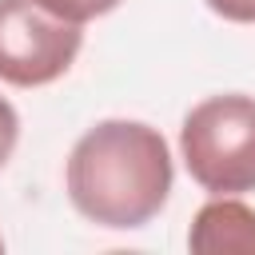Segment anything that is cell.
<instances>
[{
    "mask_svg": "<svg viewBox=\"0 0 255 255\" xmlns=\"http://www.w3.org/2000/svg\"><path fill=\"white\" fill-rule=\"evenodd\" d=\"M16 139H20V116H16V108L0 96V167L12 159Z\"/></svg>",
    "mask_w": 255,
    "mask_h": 255,
    "instance_id": "cell-6",
    "label": "cell"
},
{
    "mask_svg": "<svg viewBox=\"0 0 255 255\" xmlns=\"http://www.w3.org/2000/svg\"><path fill=\"white\" fill-rule=\"evenodd\" d=\"M0 251H4V239H0Z\"/></svg>",
    "mask_w": 255,
    "mask_h": 255,
    "instance_id": "cell-8",
    "label": "cell"
},
{
    "mask_svg": "<svg viewBox=\"0 0 255 255\" xmlns=\"http://www.w3.org/2000/svg\"><path fill=\"white\" fill-rule=\"evenodd\" d=\"M207 8L235 24H255V0H207Z\"/></svg>",
    "mask_w": 255,
    "mask_h": 255,
    "instance_id": "cell-7",
    "label": "cell"
},
{
    "mask_svg": "<svg viewBox=\"0 0 255 255\" xmlns=\"http://www.w3.org/2000/svg\"><path fill=\"white\" fill-rule=\"evenodd\" d=\"M40 8H48L52 16L60 20H72V24H88L96 16H108L112 8H120L124 0H36Z\"/></svg>",
    "mask_w": 255,
    "mask_h": 255,
    "instance_id": "cell-5",
    "label": "cell"
},
{
    "mask_svg": "<svg viewBox=\"0 0 255 255\" xmlns=\"http://www.w3.org/2000/svg\"><path fill=\"white\" fill-rule=\"evenodd\" d=\"M84 24L60 20L36 0H0V80L12 88H44L60 80L84 44Z\"/></svg>",
    "mask_w": 255,
    "mask_h": 255,
    "instance_id": "cell-3",
    "label": "cell"
},
{
    "mask_svg": "<svg viewBox=\"0 0 255 255\" xmlns=\"http://www.w3.org/2000/svg\"><path fill=\"white\" fill-rule=\"evenodd\" d=\"M167 139L139 120H104L88 128L64 167L72 207L96 227L131 231L155 219L171 195Z\"/></svg>",
    "mask_w": 255,
    "mask_h": 255,
    "instance_id": "cell-1",
    "label": "cell"
},
{
    "mask_svg": "<svg viewBox=\"0 0 255 255\" xmlns=\"http://www.w3.org/2000/svg\"><path fill=\"white\" fill-rule=\"evenodd\" d=\"M187 175L211 195L255 191V96L227 92L195 104L179 128Z\"/></svg>",
    "mask_w": 255,
    "mask_h": 255,
    "instance_id": "cell-2",
    "label": "cell"
},
{
    "mask_svg": "<svg viewBox=\"0 0 255 255\" xmlns=\"http://www.w3.org/2000/svg\"><path fill=\"white\" fill-rule=\"evenodd\" d=\"M199 255H255V195H211L187 231Z\"/></svg>",
    "mask_w": 255,
    "mask_h": 255,
    "instance_id": "cell-4",
    "label": "cell"
}]
</instances>
